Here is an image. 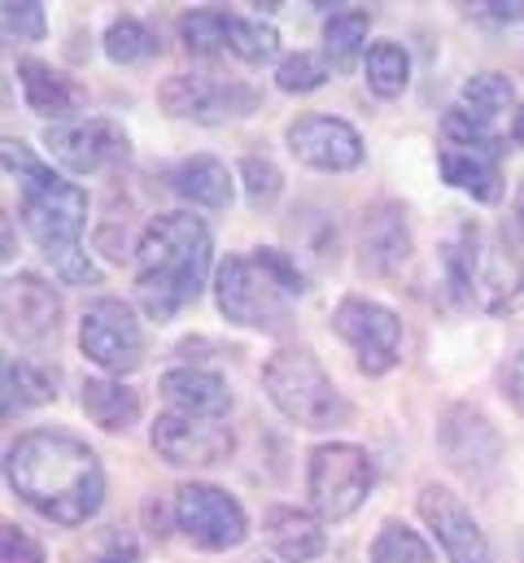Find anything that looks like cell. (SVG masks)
<instances>
[{
    "label": "cell",
    "instance_id": "cell-1",
    "mask_svg": "<svg viewBox=\"0 0 524 563\" xmlns=\"http://www.w3.org/2000/svg\"><path fill=\"white\" fill-rule=\"evenodd\" d=\"M4 476H9V489L35 516L62 529L88 525L106 503L101 459L92 454L88 441L57 432V428L22 432L4 454Z\"/></svg>",
    "mask_w": 524,
    "mask_h": 563
},
{
    "label": "cell",
    "instance_id": "cell-2",
    "mask_svg": "<svg viewBox=\"0 0 524 563\" xmlns=\"http://www.w3.org/2000/svg\"><path fill=\"white\" fill-rule=\"evenodd\" d=\"M135 263H140L135 297H140L144 314L157 323H171L179 314V306L197 301L206 288L210 228L188 210L157 214L135 241Z\"/></svg>",
    "mask_w": 524,
    "mask_h": 563
},
{
    "label": "cell",
    "instance_id": "cell-3",
    "mask_svg": "<svg viewBox=\"0 0 524 563\" xmlns=\"http://www.w3.org/2000/svg\"><path fill=\"white\" fill-rule=\"evenodd\" d=\"M22 223L40 254L53 263V272L66 284H97V267L88 250L79 245L88 223V192L62 175L22 188Z\"/></svg>",
    "mask_w": 524,
    "mask_h": 563
},
{
    "label": "cell",
    "instance_id": "cell-4",
    "mask_svg": "<svg viewBox=\"0 0 524 563\" xmlns=\"http://www.w3.org/2000/svg\"><path fill=\"white\" fill-rule=\"evenodd\" d=\"M262 389L271 398V407L293 420L297 428L324 432V428H341L350 420V402L341 398V389L332 385V376L324 372V363L310 350H275L262 367Z\"/></svg>",
    "mask_w": 524,
    "mask_h": 563
},
{
    "label": "cell",
    "instance_id": "cell-5",
    "mask_svg": "<svg viewBox=\"0 0 524 563\" xmlns=\"http://www.w3.org/2000/svg\"><path fill=\"white\" fill-rule=\"evenodd\" d=\"M376 485V467L368 459L363 445H350V441H328V445H315L310 450V463H306V494H310V507L319 520L337 525V520H350L368 494Z\"/></svg>",
    "mask_w": 524,
    "mask_h": 563
},
{
    "label": "cell",
    "instance_id": "cell-6",
    "mask_svg": "<svg viewBox=\"0 0 524 563\" xmlns=\"http://www.w3.org/2000/svg\"><path fill=\"white\" fill-rule=\"evenodd\" d=\"M215 301L228 323L254 332H288V292L262 272L254 258H228L215 276Z\"/></svg>",
    "mask_w": 524,
    "mask_h": 563
},
{
    "label": "cell",
    "instance_id": "cell-7",
    "mask_svg": "<svg viewBox=\"0 0 524 563\" xmlns=\"http://www.w3.org/2000/svg\"><path fill=\"white\" fill-rule=\"evenodd\" d=\"M157 101L171 119H188V123H232V119H250L262 106L259 88L241 84V79H219V75H171L157 88Z\"/></svg>",
    "mask_w": 524,
    "mask_h": 563
},
{
    "label": "cell",
    "instance_id": "cell-8",
    "mask_svg": "<svg viewBox=\"0 0 524 563\" xmlns=\"http://www.w3.org/2000/svg\"><path fill=\"white\" fill-rule=\"evenodd\" d=\"M175 529L197 551H237L250 538V516L228 489L193 481L175 489Z\"/></svg>",
    "mask_w": 524,
    "mask_h": 563
},
{
    "label": "cell",
    "instance_id": "cell-9",
    "mask_svg": "<svg viewBox=\"0 0 524 563\" xmlns=\"http://www.w3.org/2000/svg\"><path fill=\"white\" fill-rule=\"evenodd\" d=\"M332 328L354 350V363L368 376H385L402 358V319L372 297H341L332 310Z\"/></svg>",
    "mask_w": 524,
    "mask_h": 563
},
{
    "label": "cell",
    "instance_id": "cell-10",
    "mask_svg": "<svg viewBox=\"0 0 524 563\" xmlns=\"http://www.w3.org/2000/svg\"><path fill=\"white\" fill-rule=\"evenodd\" d=\"M79 350L88 363H97L110 376H128L144 363V332L135 323L128 301L101 297L79 319Z\"/></svg>",
    "mask_w": 524,
    "mask_h": 563
},
{
    "label": "cell",
    "instance_id": "cell-11",
    "mask_svg": "<svg viewBox=\"0 0 524 563\" xmlns=\"http://www.w3.org/2000/svg\"><path fill=\"white\" fill-rule=\"evenodd\" d=\"M153 450L171 467H210L232 454V428L223 420H201L184 411H162L149 428Z\"/></svg>",
    "mask_w": 524,
    "mask_h": 563
},
{
    "label": "cell",
    "instance_id": "cell-12",
    "mask_svg": "<svg viewBox=\"0 0 524 563\" xmlns=\"http://www.w3.org/2000/svg\"><path fill=\"white\" fill-rule=\"evenodd\" d=\"M44 144L53 153V162H62L70 175H92L106 170L114 162H128L131 141L128 132L110 119H75V123H57L44 132Z\"/></svg>",
    "mask_w": 524,
    "mask_h": 563
},
{
    "label": "cell",
    "instance_id": "cell-13",
    "mask_svg": "<svg viewBox=\"0 0 524 563\" xmlns=\"http://www.w3.org/2000/svg\"><path fill=\"white\" fill-rule=\"evenodd\" d=\"M415 507H419V520L433 529L446 563H494V551H490L481 525L472 520V511L463 507L459 494H450L446 485H424Z\"/></svg>",
    "mask_w": 524,
    "mask_h": 563
},
{
    "label": "cell",
    "instance_id": "cell-14",
    "mask_svg": "<svg viewBox=\"0 0 524 563\" xmlns=\"http://www.w3.org/2000/svg\"><path fill=\"white\" fill-rule=\"evenodd\" d=\"M288 153L315 170H354L363 162V136L332 114H302L284 132Z\"/></svg>",
    "mask_w": 524,
    "mask_h": 563
},
{
    "label": "cell",
    "instance_id": "cell-15",
    "mask_svg": "<svg viewBox=\"0 0 524 563\" xmlns=\"http://www.w3.org/2000/svg\"><path fill=\"white\" fill-rule=\"evenodd\" d=\"M62 328V297L53 292V284L18 272L4 280V332L22 345H44L53 341Z\"/></svg>",
    "mask_w": 524,
    "mask_h": 563
},
{
    "label": "cell",
    "instance_id": "cell-16",
    "mask_svg": "<svg viewBox=\"0 0 524 563\" xmlns=\"http://www.w3.org/2000/svg\"><path fill=\"white\" fill-rule=\"evenodd\" d=\"M437 166H441L446 184L472 192L477 201H499L503 197V144H490V148H455V144H441Z\"/></svg>",
    "mask_w": 524,
    "mask_h": 563
},
{
    "label": "cell",
    "instance_id": "cell-17",
    "mask_svg": "<svg viewBox=\"0 0 524 563\" xmlns=\"http://www.w3.org/2000/svg\"><path fill=\"white\" fill-rule=\"evenodd\" d=\"M162 398L171 402V411L184 416H201V420H223L232 411V394L223 385V376L206 372V367H175L162 376Z\"/></svg>",
    "mask_w": 524,
    "mask_h": 563
},
{
    "label": "cell",
    "instance_id": "cell-18",
    "mask_svg": "<svg viewBox=\"0 0 524 563\" xmlns=\"http://www.w3.org/2000/svg\"><path fill=\"white\" fill-rule=\"evenodd\" d=\"M262 533H266V547L284 563H310L319 560L324 547H328L319 520L297 511V507H271L266 520H262Z\"/></svg>",
    "mask_w": 524,
    "mask_h": 563
},
{
    "label": "cell",
    "instance_id": "cell-19",
    "mask_svg": "<svg viewBox=\"0 0 524 563\" xmlns=\"http://www.w3.org/2000/svg\"><path fill=\"white\" fill-rule=\"evenodd\" d=\"M411 254V232H406V210L376 206L363 223V272L390 276Z\"/></svg>",
    "mask_w": 524,
    "mask_h": 563
},
{
    "label": "cell",
    "instance_id": "cell-20",
    "mask_svg": "<svg viewBox=\"0 0 524 563\" xmlns=\"http://www.w3.org/2000/svg\"><path fill=\"white\" fill-rule=\"evenodd\" d=\"M171 188L179 197H188L193 206H206V210H228L232 201V175L219 157L210 153H197V157H184L175 170H171Z\"/></svg>",
    "mask_w": 524,
    "mask_h": 563
},
{
    "label": "cell",
    "instance_id": "cell-21",
    "mask_svg": "<svg viewBox=\"0 0 524 563\" xmlns=\"http://www.w3.org/2000/svg\"><path fill=\"white\" fill-rule=\"evenodd\" d=\"M490 432H494V428H490V420H485L481 411L455 407V411L446 416V428H441V445H446V454H450V463H455L459 472L485 476V472L499 463V454L477 450V437H490Z\"/></svg>",
    "mask_w": 524,
    "mask_h": 563
},
{
    "label": "cell",
    "instance_id": "cell-22",
    "mask_svg": "<svg viewBox=\"0 0 524 563\" xmlns=\"http://www.w3.org/2000/svg\"><path fill=\"white\" fill-rule=\"evenodd\" d=\"M18 84H22V97H26V110L40 114V119H70L75 114V88L44 62L35 57H22L18 62Z\"/></svg>",
    "mask_w": 524,
    "mask_h": 563
},
{
    "label": "cell",
    "instance_id": "cell-23",
    "mask_svg": "<svg viewBox=\"0 0 524 563\" xmlns=\"http://www.w3.org/2000/svg\"><path fill=\"white\" fill-rule=\"evenodd\" d=\"M79 402H84L88 420L101 423L106 432H128L131 423L140 420V398L123 380H84Z\"/></svg>",
    "mask_w": 524,
    "mask_h": 563
},
{
    "label": "cell",
    "instance_id": "cell-24",
    "mask_svg": "<svg viewBox=\"0 0 524 563\" xmlns=\"http://www.w3.org/2000/svg\"><path fill=\"white\" fill-rule=\"evenodd\" d=\"M481 245H477V223H459V232L441 245V267L446 284L455 292V301H472L477 284H481Z\"/></svg>",
    "mask_w": 524,
    "mask_h": 563
},
{
    "label": "cell",
    "instance_id": "cell-25",
    "mask_svg": "<svg viewBox=\"0 0 524 563\" xmlns=\"http://www.w3.org/2000/svg\"><path fill=\"white\" fill-rule=\"evenodd\" d=\"M57 398V376L31 358H18V363H4V416H18V411H31V407H44Z\"/></svg>",
    "mask_w": 524,
    "mask_h": 563
},
{
    "label": "cell",
    "instance_id": "cell-26",
    "mask_svg": "<svg viewBox=\"0 0 524 563\" xmlns=\"http://www.w3.org/2000/svg\"><path fill=\"white\" fill-rule=\"evenodd\" d=\"M368 26H372V18L363 9H341V13L328 18V26H324V53H328V66L332 70H350L354 66V57L363 53Z\"/></svg>",
    "mask_w": 524,
    "mask_h": 563
},
{
    "label": "cell",
    "instance_id": "cell-27",
    "mask_svg": "<svg viewBox=\"0 0 524 563\" xmlns=\"http://www.w3.org/2000/svg\"><path fill=\"white\" fill-rule=\"evenodd\" d=\"M363 70H368V88H372L381 101L402 97V92H406V84H411V57H406V48H402V44H390V40H381V44H372V48H368Z\"/></svg>",
    "mask_w": 524,
    "mask_h": 563
},
{
    "label": "cell",
    "instance_id": "cell-28",
    "mask_svg": "<svg viewBox=\"0 0 524 563\" xmlns=\"http://www.w3.org/2000/svg\"><path fill=\"white\" fill-rule=\"evenodd\" d=\"M228 18L232 13H219V9H193L179 18V40L188 53L197 57H219L228 53Z\"/></svg>",
    "mask_w": 524,
    "mask_h": 563
},
{
    "label": "cell",
    "instance_id": "cell-29",
    "mask_svg": "<svg viewBox=\"0 0 524 563\" xmlns=\"http://www.w3.org/2000/svg\"><path fill=\"white\" fill-rule=\"evenodd\" d=\"M228 53H237L250 66H262L280 53V35H275V26H266L259 18H237L232 13L228 18Z\"/></svg>",
    "mask_w": 524,
    "mask_h": 563
},
{
    "label": "cell",
    "instance_id": "cell-30",
    "mask_svg": "<svg viewBox=\"0 0 524 563\" xmlns=\"http://www.w3.org/2000/svg\"><path fill=\"white\" fill-rule=\"evenodd\" d=\"M512 101H516V88H512V79L499 75V70L472 75V79L463 84V110H472V114L485 119V123H490L494 114L512 110Z\"/></svg>",
    "mask_w": 524,
    "mask_h": 563
},
{
    "label": "cell",
    "instance_id": "cell-31",
    "mask_svg": "<svg viewBox=\"0 0 524 563\" xmlns=\"http://www.w3.org/2000/svg\"><path fill=\"white\" fill-rule=\"evenodd\" d=\"M106 53H110V62H123V66L144 62V57L157 53V35H153L140 18L123 13V18H114L110 31H106Z\"/></svg>",
    "mask_w": 524,
    "mask_h": 563
},
{
    "label": "cell",
    "instance_id": "cell-32",
    "mask_svg": "<svg viewBox=\"0 0 524 563\" xmlns=\"http://www.w3.org/2000/svg\"><path fill=\"white\" fill-rule=\"evenodd\" d=\"M372 563H437V560H433L428 542L415 529H406L402 520H390V525H381V533L372 542Z\"/></svg>",
    "mask_w": 524,
    "mask_h": 563
},
{
    "label": "cell",
    "instance_id": "cell-33",
    "mask_svg": "<svg viewBox=\"0 0 524 563\" xmlns=\"http://www.w3.org/2000/svg\"><path fill=\"white\" fill-rule=\"evenodd\" d=\"M328 75H332L328 57H319V53H293V57L280 62V70H275V88H280V92H293V97H306V92L324 88Z\"/></svg>",
    "mask_w": 524,
    "mask_h": 563
},
{
    "label": "cell",
    "instance_id": "cell-34",
    "mask_svg": "<svg viewBox=\"0 0 524 563\" xmlns=\"http://www.w3.org/2000/svg\"><path fill=\"white\" fill-rule=\"evenodd\" d=\"M441 132H446V144H455V148H490V144H503L490 132L485 119H477V114L463 110V106L441 119Z\"/></svg>",
    "mask_w": 524,
    "mask_h": 563
},
{
    "label": "cell",
    "instance_id": "cell-35",
    "mask_svg": "<svg viewBox=\"0 0 524 563\" xmlns=\"http://www.w3.org/2000/svg\"><path fill=\"white\" fill-rule=\"evenodd\" d=\"M241 179H245L250 206H271V201L280 197V188H284L280 166H275L271 157H259V153H250V157L241 162Z\"/></svg>",
    "mask_w": 524,
    "mask_h": 563
},
{
    "label": "cell",
    "instance_id": "cell-36",
    "mask_svg": "<svg viewBox=\"0 0 524 563\" xmlns=\"http://www.w3.org/2000/svg\"><path fill=\"white\" fill-rule=\"evenodd\" d=\"M48 31V18H44V4L40 0H9L4 4V35L9 40H44Z\"/></svg>",
    "mask_w": 524,
    "mask_h": 563
},
{
    "label": "cell",
    "instance_id": "cell-37",
    "mask_svg": "<svg viewBox=\"0 0 524 563\" xmlns=\"http://www.w3.org/2000/svg\"><path fill=\"white\" fill-rule=\"evenodd\" d=\"M4 170L9 175H18V184L22 188H31V184H44V179H53V170L31 153V144H22V141H4Z\"/></svg>",
    "mask_w": 524,
    "mask_h": 563
},
{
    "label": "cell",
    "instance_id": "cell-38",
    "mask_svg": "<svg viewBox=\"0 0 524 563\" xmlns=\"http://www.w3.org/2000/svg\"><path fill=\"white\" fill-rule=\"evenodd\" d=\"M254 263H259L262 272L280 284L284 292H306V272H302V267H297V258H288L284 250H259V254H254Z\"/></svg>",
    "mask_w": 524,
    "mask_h": 563
},
{
    "label": "cell",
    "instance_id": "cell-39",
    "mask_svg": "<svg viewBox=\"0 0 524 563\" xmlns=\"http://www.w3.org/2000/svg\"><path fill=\"white\" fill-rule=\"evenodd\" d=\"M0 563H44V551L31 533H22L18 525H4L0 533Z\"/></svg>",
    "mask_w": 524,
    "mask_h": 563
},
{
    "label": "cell",
    "instance_id": "cell-40",
    "mask_svg": "<svg viewBox=\"0 0 524 563\" xmlns=\"http://www.w3.org/2000/svg\"><path fill=\"white\" fill-rule=\"evenodd\" d=\"M88 563H140V547H135V538H131L128 529H114Z\"/></svg>",
    "mask_w": 524,
    "mask_h": 563
},
{
    "label": "cell",
    "instance_id": "cell-41",
    "mask_svg": "<svg viewBox=\"0 0 524 563\" xmlns=\"http://www.w3.org/2000/svg\"><path fill=\"white\" fill-rule=\"evenodd\" d=\"M507 398L516 402V411L524 416V350L507 363Z\"/></svg>",
    "mask_w": 524,
    "mask_h": 563
},
{
    "label": "cell",
    "instance_id": "cell-42",
    "mask_svg": "<svg viewBox=\"0 0 524 563\" xmlns=\"http://www.w3.org/2000/svg\"><path fill=\"white\" fill-rule=\"evenodd\" d=\"M512 223H516V232L524 236V179H521V188H516V210H512Z\"/></svg>",
    "mask_w": 524,
    "mask_h": 563
},
{
    "label": "cell",
    "instance_id": "cell-43",
    "mask_svg": "<svg viewBox=\"0 0 524 563\" xmlns=\"http://www.w3.org/2000/svg\"><path fill=\"white\" fill-rule=\"evenodd\" d=\"M512 136H516V144H524V106L516 110V123H512Z\"/></svg>",
    "mask_w": 524,
    "mask_h": 563
},
{
    "label": "cell",
    "instance_id": "cell-44",
    "mask_svg": "<svg viewBox=\"0 0 524 563\" xmlns=\"http://www.w3.org/2000/svg\"><path fill=\"white\" fill-rule=\"evenodd\" d=\"M259 563H266V560H259Z\"/></svg>",
    "mask_w": 524,
    "mask_h": 563
}]
</instances>
